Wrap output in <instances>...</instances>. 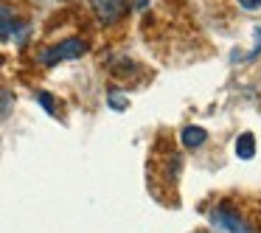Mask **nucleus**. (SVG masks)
Wrapping results in <instances>:
<instances>
[{
    "label": "nucleus",
    "mask_w": 261,
    "mask_h": 233,
    "mask_svg": "<svg viewBox=\"0 0 261 233\" xmlns=\"http://www.w3.org/2000/svg\"><path fill=\"white\" fill-rule=\"evenodd\" d=\"M239 6L247 9V12H258V9H261V0H239Z\"/></svg>",
    "instance_id": "8"
},
{
    "label": "nucleus",
    "mask_w": 261,
    "mask_h": 233,
    "mask_svg": "<svg viewBox=\"0 0 261 233\" xmlns=\"http://www.w3.org/2000/svg\"><path fill=\"white\" fill-rule=\"evenodd\" d=\"M17 29H20V23H17V17H14V12L0 3V40H12V34Z\"/></svg>",
    "instance_id": "4"
},
{
    "label": "nucleus",
    "mask_w": 261,
    "mask_h": 233,
    "mask_svg": "<svg viewBox=\"0 0 261 233\" xmlns=\"http://www.w3.org/2000/svg\"><path fill=\"white\" fill-rule=\"evenodd\" d=\"M236 154L242 160H253L255 158V138L250 135V132H242V135L236 138Z\"/></svg>",
    "instance_id": "6"
},
{
    "label": "nucleus",
    "mask_w": 261,
    "mask_h": 233,
    "mask_svg": "<svg viewBox=\"0 0 261 233\" xmlns=\"http://www.w3.org/2000/svg\"><path fill=\"white\" fill-rule=\"evenodd\" d=\"M180 141H182L186 149H199L205 141H208V132H205L202 126H186L182 135H180Z\"/></svg>",
    "instance_id": "5"
},
{
    "label": "nucleus",
    "mask_w": 261,
    "mask_h": 233,
    "mask_svg": "<svg viewBox=\"0 0 261 233\" xmlns=\"http://www.w3.org/2000/svg\"><path fill=\"white\" fill-rule=\"evenodd\" d=\"M85 51H87V42L79 40V37H70V40H62V42H57V45H51L40 57V62L45 65V68H54V65L65 62V59H79Z\"/></svg>",
    "instance_id": "1"
},
{
    "label": "nucleus",
    "mask_w": 261,
    "mask_h": 233,
    "mask_svg": "<svg viewBox=\"0 0 261 233\" xmlns=\"http://www.w3.org/2000/svg\"><path fill=\"white\" fill-rule=\"evenodd\" d=\"M126 104H129V101H126L124 96H118V93H110V107H113V110H126Z\"/></svg>",
    "instance_id": "7"
},
{
    "label": "nucleus",
    "mask_w": 261,
    "mask_h": 233,
    "mask_svg": "<svg viewBox=\"0 0 261 233\" xmlns=\"http://www.w3.org/2000/svg\"><path fill=\"white\" fill-rule=\"evenodd\" d=\"M90 3H93L96 17L101 20L104 25L118 23V20L124 17V12H126V0H90Z\"/></svg>",
    "instance_id": "3"
},
{
    "label": "nucleus",
    "mask_w": 261,
    "mask_h": 233,
    "mask_svg": "<svg viewBox=\"0 0 261 233\" xmlns=\"http://www.w3.org/2000/svg\"><path fill=\"white\" fill-rule=\"evenodd\" d=\"M211 222L225 233H255L253 225H250L242 214H236L230 205H219V208L211 211Z\"/></svg>",
    "instance_id": "2"
},
{
    "label": "nucleus",
    "mask_w": 261,
    "mask_h": 233,
    "mask_svg": "<svg viewBox=\"0 0 261 233\" xmlns=\"http://www.w3.org/2000/svg\"><path fill=\"white\" fill-rule=\"evenodd\" d=\"M37 98H40V104H42V107L48 110V113H54V98L48 96V93H40V96H37Z\"/></svg>",
    "instance_id": "9"
}]
</instances>
